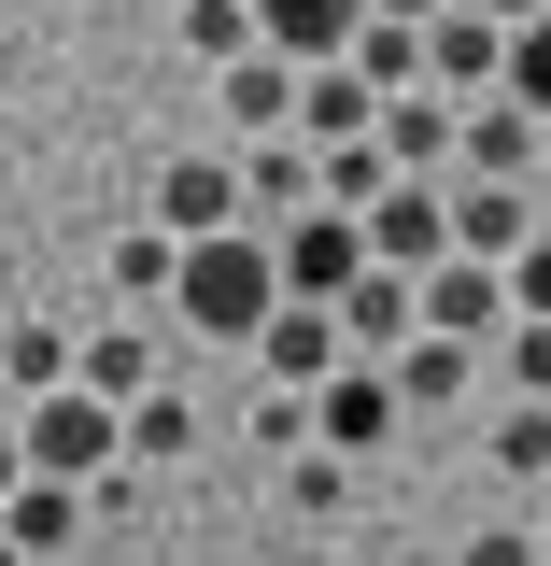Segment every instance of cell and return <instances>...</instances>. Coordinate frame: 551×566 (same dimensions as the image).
Returning a JSON list of instances; mask_svg holds the SVG:
<instances>
[{"mask_svg":"<svg viewBox=\"0 0 551 566\" xmlns=\"http://www.w3.org/2000/svg\"><path fill=\"white\" fill-rule=\"evenodd\" d=\"M269 312H283L269 227H212V241H184V255H170V326H199V340H255Z\"/></svg>","mask_w":551,"mask_h":566,"instance_id":"cell-1","label":"cell"},{"mask_svg":"<svg viewBox=\"0 0 551 566\" xmlns=\"http://www.w3.org/2000/svg\"><path fill=\"white\" fill-rule=\"evenodd\" d=\"M14 453H29V482H99V468H114V397H99V382L14 397Z\"/></svg>","mask_w":551,"mask_h":566,"instance_id":"cell-2","label":"cell"},{"mask_svg":"<svg viewBox=\"0 0 551 566\" xmlns=\"http://www.w3.org/2000/svg\"><path fill=\"white\" fill-rule=\"evenodd\" d=\"M396 368H382V354H340V368H326V382H311V439H326V453H353V468H368V453H396Z\"/></svg>","mask_w":551,"mask_h":566,"instance_id":"cell-3","label":"cell"},{"mask_svg":"<svg viewBox=\"0 0 551 566\" xmlns=\"http://www.w3.org/2000/svg\"><path fill=\"white\" fill-rule=\"evenodd\" d=\"M353 227H368V255H382V270H438V255H453V170H396Z\"/></svg>","mask_w":551,"mask_h":566,"instance_id":"cell-4","label":"cell"},{"mask_svg":"<svg viewBox=\"0 0 551 566\" xmlns=\"http://www.w3.org/2000/svg\"><path fill=\"white\" fill-rule=\"evenodd\" d=\"M269 255H283V297H340V283L368 270V227H353L340 199H311V212L269 227Z\"/></svg>","mask_w":551,"mask_h":566,"instance_id":"cell-5","label":"cell"},{"mask_svg":"<svg viewBox=\"0 0 551 566\" xmlns=\"http://www.w3.org/2000/svg\"><path fill=\"white\" fill-rule=\"evenodd\" d=\"M538 156H551V114H523L509 85H481V99L453 114V170H495V185H523Z\"/></svg>","mask_w":551,"mask_h":566,"instance_id":"cell-6","label":"cell"},{"mask_svg":"<svg viewBox=\"0 0 551 566\" xmlns=\"http://www.w3.org/2000/svg\"><path fill=\"white\" fill-rule=\"evenodd\" d=\"M411 312L438 340H495V326H509V270H495V255H438V270H411Z\"/></svg>","mask_w":551,"mask_h":566,"instance_id":"cell-7","label":"cell"},{"mask_svg":"<svg viewBox=\"0 0 551 566\" xmlns=\"http://www.w3.org/2000/svg\"><path fill=\"white\" fill-rule=\"evenodd\" d=\"M495 71H509V29L467 14V0H438V14H424V85H438V99H481Z\"/></svg>","mask_w":551,"mask_h":566,"instance_id":"cell-8","label":"cell"},{"mask_svg":"<svg viewBox=\"0 0 551 566\" xmlns=\"http://www.w3.org/2000/svg\"><path fill=\"white\" fill-rule=\"evenodd\" d=\"M255 368H269V382H297V397H311V382H326V368H340V312H326V297H283L269 326H255Z\"/></svg>","mask_w":551,"mask_h":566,"instance_id":"cell-9","label":"cell"},{"mask_svg":"<svg viewBox=\"0 0 551 566\" xmlns=\"http://www.w3.org/2000/svg\"><path fill=\"white\" fill-rule=\"evenodd\" d=\"M453 114H467V99H438V85H382L368 142H382L396 170H453Z\"/></svg>","mask_w":551,"mask_h":566,"instance_id":"cell-10","label":"cell"},{"mask_svg":"<svg viewBox=\"0 0 551 566\" xmlns=\"http://www.w3.org/2000/svg\"><path fill=\"white\" fill-rule=\"evenodd\" d=\"M156 227H170V241H212V227H241V156H170V185H156Z\"/></svg>","mask_w":551,"mask_h":566,"instance_id":"cell-11","label":"cell"},{"mask_svg":"<svg viewBox=\"0 0 551 566\" xmlns=\"http://www.w3.org/2000/svg\"><path fill=\"white\" fill-rule=\"evenodd\" d=\"M326 312H340V354H396V340L424 326V312H411V270H382V255H368V270L326 297Z\"/></svg>","mask_w":551,"mask_h":566,"instance_id":"cell-12","label":"cell"},{"mask_svg":"<svg viewBox=\"0 0 551 566\" xmlns=\"http://www.w3.org/2000/svg\"><path fill=\"white\" fill-rule=\"evenodd\" d=\"M538 227V199L523 185H495V170H453V255H495L509 270V241Z\"/></svg>","mask_w":551,"mask_h":566,"instance_id":"cell-13","label":"cell"},{"mask_svg":"<svg viewBox=\"0 0 551 566\" xmlns=\"http://www.w3.org/2000/svg\"><path fill=\"white\" fill-rule=\"evenodd\" d=\"M283 212H311V142L297 128L241 142V227H283Z\"/></svg>","mask_w":551,"mask_h":566,"instance_id":"cell-14","label":"cell"},{"mask_svg":"<svg viewBox=\"0 0 551 566\" xmlns=\"http://www.w3.org/2000/svg\"><path fill=\"white\" fill-rule=\"evenodd\" d=\"M114 453H128L141 482H156V468H184V453H199V411H184L170 382H141L128 411H114Z\"/></svg>","mask_w":551,"mask_h":566,"instance_id":"cell-15","label":"cell"},{"mask_svg":"<svg viewBox=\"0 0 551 566\" xmlns=\"http://www.w3.org/2000/svg\"><path fill=\"white\" fill-rule=\"evenodd\" d=\"M226 128H241V142L297 128V57H269V43H241V57H226Z\"/></svg>","mask_w":551,"mask_h":566,"instance_id":"cell-16","label":"cell"},{"mask_svg":"<svg viewBox=\"0 0 551 566\" xmlns=\"http://www.w3.org/2000/svg\"><path fill=\"white\" fill-rule=\"evenodd\" d=\"M382 368H396V411H453V397H467V368H481V340H438V326H411Z\"/></svg>","mask_w":551,"mask_h":566,"instance_id":"cell-17","label":"cell"},{"mask_svg":"<svg viewBox=\"0 0 551 566\" xmlns=\"http://www.w3.org/2000/svg\"><path fill=\"white\" fill-rule=\"evenodd\" d=\"M0 538H14L29 566H57L71 538H85V482H14L0 495Z\"/></svg>","mask_w":551,"mask_h":566,"instance_id":"cell-18","label":"cell"},{"mask_svg":"<svg viewBox=\"0 0 551 566\" xmlns=\"http://www.w3.org/2000/svg\"><path fill=\"white\" fill-rule=\"evenodd\" d=\"M353 29H368V0H255V43L269 57H340Z\"/></svg>","mask_w":551,"mask_h":566,"instance_id":"cell-19","label":"cell"},{"mask_svg":"<svg viewBox=\"0 0 551 566\" xmlns=\"http://www.w3.org/2000/svg\"><path fill=\"white\" fill-rule=\"evenodd\" d=\"M481 453H495V482H509V495H538V482H551V397H509Z\"/></svg>","mask_w":551,"mask_h":566,"instance_id":"cell-20","label":"cell"},{"mask_svg":"<svg viewBox=\"0 0 551 566\" xmlns=\"http://www.w3.org/2000/svg\"><path fill=\"white\" fill-rule=\"evenodd\" d=\"M71 382H99V397L128 411L141 382H156V340H141V326H99V340H71Z\"/></svg>","mask_w":551,"mask_h":566,"instance_id":"cell-21","label":"cell"},{"mask_svg":"<svg viewBox=\"0 0 551 566\" xmlns=\"http://www.w3.org/2000/svg\"><path fill=\"white\" fill-rule=\"evenodd\" d=\"M283 510L340 524V510H353V453H326V439H297V453H283Z\"/></svg>","mask_w":551,"mask_h":566,"instance_id":"cell-22","label":"cell"},{"mask_svg":"<svg viewBox=\"0 0 551 566\" xmlns=\"http://www.w3.org/2000/svg\"><path fill=\"white\" fill-rule=\"evenodd\" d=\"M170 43H184L199 71H226L241 43H255V0H184V14H170Z\"/></svg>","mask_w":551,"mask_h":566,"instance_id":"cell-23","label":"cell"},{"mask_svg":"<svg viewBox=\"0 0 551 566\" xmlns=\"http://www.w3.org/2000/svg\"><path fill=\"white\" fill-rule=\"evenodd\" d=\"M0 382H14V397H43V382H71V326H57V312H29V326L0 340Z\"/></svg>","mask_w":551,"mask_h":566,"instance_id":"cell-24","label":"cell"},{"mask_svg":"<svg viewBox=\"0 0 551 566\" xmlns=\"http://www.w3.org/2000/svg\"><path fill=\"white\" fill-rule=\"evenodd\" d=\"M170 255H184L170 227H128V241H114V297H128V312H156V297H170Z\"/></svg>","mask_w":551,"mask_h":566,"instance_id":"cell-25","label":"cell"},{"mask_svg":"<svg viewBox=\"0 0 551 566\" xmlns=\"http://www.w3.org/2000/svg\"><path fill=\"white\" fill-rule=\"evenodd\" d=\"M495 368H509V397H551V312H509V326H495Z\"/></svg>","mask_w":551,"mask_h":566,"instance_id":"cell-26","label":"cell"},{"mask_svg":"<svg viewBox=\"0 0 551 566\" xmlns=\"http://www.w3.org/2000/svg\"><path fill=\"white\" fill-rule=\"evenodd\" d=\"M495 85H509L523 114H551V14H523V29H509V71H495Z\"/></svg>","mask_w":551,"mask_h":566,"instance_id":"cell-27","label":"cell"},{"mask_svg":"<svg viewBox=\"0 0 551 566\" xmlns=\"http://www.w3.org/2000/svg\"><path fill=\"white\" fill-rule=\"evenodd\" d=\"M453 566H551V553H538V524H523V495H509V524H481Z\"/></svg>","mask_w":551,"mask_h":566,"instance_id":"cell-28","label":"cell"},{"mask_svg":"<svg viewBox=\"0 0 551 566\" xmlns=\"http://www.w3.org/2000/svg\"><path fill=\"white\" fill-rule=\"evenodd\" d=\"M509 312H551V227L509 241Z\"/></svg>","mask_w":551,"mask_h":566,"instance_id":"cell-29","label":"cell"},{"mask_svg":"<svg viewBox=\"0 0 551 566\" xmlns=\"http://www.w3.org/2000/svg\"><path fill=\"white\" fill-rule=\"evenodd\" d=\"M297 439H311V397H297V382H269V411H255V453H269V468H283Z\"/></svg>","mask_w":551,"mask_h":566,"instance_id":"cell-30","label":"cell"},{"mask_svg":"<svg viewBox=\"0 0 551 566\" xmlns=\"http://www.w3.org/2000/svg\"><path fill=\"white\" fill-rule=\"evenodd\" d=\"M467 14H495V29H523V14H551V0H467Z\"/></svg>","mask_w":551,"mask_h":566,"instance_id":"cell-31","label":"cell"},{"mask_svg":"<svg viewBox=\"0 0 551 566\" xmlns=\"http://www.w3.org/2000/svg\"><path fill=\"white\" fill-rule=\"evenodd\" d=\"M14 482H29V453H14V411H0V495H14Z\"/></svg>","mask_w":551,"mask_h":566,"instance_id":"cell-32","label":"cell"},{"mask_svg":"<svg viewBox=\"0 0 551 566\" xmlns=\"http://www.w3.org/2000/svg\"><path fill=\"white\" fill-rule=\"evenodd\" d=\"M368 14H396V29H424V14H438V0H368Z\"/></svg>","mask_w":551,"mask_h":566,"instance_id":"cell-33","label":"cell"},{"mask_svg":"<svg viewBox=\"0 0 551 566\" xmlns=\"http://www.w3.org/2000/svg\"><path fill=\"white\" fill-rule=\"evenodd\" d=\"M523 199H538V227H551V156H538V170H523Z\"/></svg>","mask_w":551,"mask_h":566,"instance_id":"cell-34","label":"cell"},{"mask_svg":"<svg viewBox=\"0 0 551 566\" xmlns=\"http://www.w3.org/2000/svg\"><path fill=\"white\" fill-rule=\"evenodd\" d=\"M523 524H538V553H551V482H538V495H523Z\"/></svg>","mask_w":551,"mask_h":566,"instance_id":"cell-35","label":"cell"},{"mask_svg":"<svg viewBox=\"0 0 551 566\" xmlns=\"http://www.w3.org/2000/svg\"><path fill=\"white\" fill-rule=\"evenodd\" d=\"M0 566H29V553H14V538H0Z\"/></svg>","mask_w":551,"mask_h":566,"instance_id":"cell-36","label":"cell"}]
</instances>
